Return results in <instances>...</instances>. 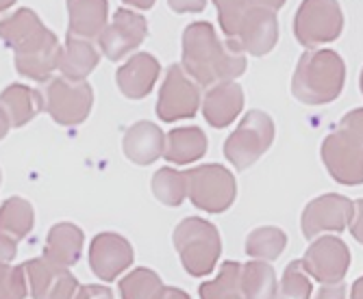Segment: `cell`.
<instances>
[{
    "label": "cell",
    "mask_w": 363,
    "mask_h": 299,
    "mask_svg": "<svg viewBox=\"0 0 363 299\" xmlns=\"http://www.w3.org/2000/svg\"><path fill=\"white\" fill-rule=\"evenodd\" d=\"M183 68L205 89L235 81L246 72V52L233 42H222L209 22H191L183 30Z\"/></svg>",
    "instance_id": "obj_1"
},
{
    "label": "cell",
    "mask_w": 363,
    "mask_h": 299,
    "mask_svg": "<svg viewBox=\"0 0 363 299\" xmlns=\"http://www.w3.org/2000/svg\"><path fill=\"white\" fill-rule=\"evenodd\" d=\"M346 81L344 59L331 48L305 50L291 76V93L303 105H328L340 98Z\"/></svg>",
    "instance_id": "obj_2"
},
{
    "label": "cell",
    "mask_w": 363,
    "mask_h": 299,
    "mask_svg": "<svg viewBox=\"0 0 363 299\" xmlns=\"http://www.w3.org/2000/svg\"><path fill=\"white\" fill-rule=\"evenodd\" d=\"M174 247L179 252L183 269L194 276H209L220 258L222 252V241L218 228L201 217H187L183 219L172 235Z\"/></svg>",
    "instance_id": "obj_3"
},
{
    "label": "cell",
    "mask_w": 363,
    "mask_h": 299,
    "mask_svg": "<svg viewBox=\"0 0 363 299\" xmlns=\"http://www.w3.org/2000/svg\"><path fill=\"white\" fill-rule=\"evenodd\" d=\"M274 141V122L259 109L248 111L238 128L224 141V156L238 172H244L270 150Z\"/></svg>",
    "instance_id": "obj_4"
},
{
    "label": "cell",
    "mask_w": 363,
    "mask_h": 299,
    "mask_svg": "<svg viewBox=\"0 0 363 299\" xmlns=\"http://www.w3.org/2000/svg\"><path fill=\"white\" fill-rule=\"evenodd\" d=\"M344 30V13L337 0H303L294 18V35L301 46L315 50L335 42Z\"/></svg>",
    "instance_id": "obj_5"
},
{
    "label": "cell",
    "mask_w": 363,
    "mask_h": 299,
    "mask_svg": "<svg viewBox=\"0 0 363 299\" xmlns=\"http://www.w3.org/2000/svg\"><path fill=\"white\" fill-rule=\"evenodd\" d=\"M189 182V202L205 213H224L238 197V182L230 170L216 163L185 170Z\"/></svg>",
    "instance_id": "obj_6"
},
{
    "label": "cell",
    "mask_w": 363,
    "mask_h": 299,
    "mask_svg": "<svg viewBox=\"0 0 363 299\" xmlns=\"http://www.w3.org/2000/svg\"><path fill=\"white\" fill-rule=\"evenodd\" d=\"M46 113L61 126H79L87 119L94 107V89L87 81H70L55 76L44 89Z\"/></svg>",
    "instance_id": "obj_7"
},
{
    "label": "cell",
    "mask_w": 363,
    "mask_h": 299,
    "mask_svg": "<svg viewBox=\"0 0 363 299\" xmlns=\"http://www.w3.org/2000/svg\"><path fill=\"white\" fill-rule=\"evenodd\" d=\"M24 269L33 299H89L91 295V284L81 286L70 267L57 264L46 256L30 258L24 262Z\"/></svg>",
    "instance_id": "obj_8"
},
{
    "label": "cell",
    "mask_w": 363,
    "mask_h": 299,
    "mask_svg": "<svg viewBox=\"0 0 363 299\" xmlns=\"http://www.w3.org/2000/svg\"><path fill=\"white\" fill-rule=\"evenodd\" d=\"M201 102V85H198L183 65L174 63L166 72V81L161 83L159 100H157V115L161 122H179L194 117Z\"/></svg>",
    "instance_id": "obj_9"
},
{
    "label": "cell",
    "mask_w": 363,
    "mask_h": 299,
    "mask_svg": "<svg viewBox=\"0 0 363 299\" xmlns=\"http://www.w3.org/2000/svg\"><path fill=\"white\" fill-rule=\"evenodd\" d=\"M320 156L326 172L340 184H363V143L346 130L331 132L320 148Z\"/></svg>",
    "instance_id": "obj_10"
},
{
    "label": "cell",
    "mask_w": 363,
    "mask_h": 299,
    "mask_svg": "<svg viewBox=\"0 0 363 299\" xmlns=\"http://www.w3.org/2000/svg\"><path fill=\"white\" fill-rule=\"evenodd\" d=\"M357 204L340 193H324L307 204L301 217V230L307 239H318L322 232H342L350 228Z\"/></svg>",
    "instance_id": "obj_11"
},
{
    "label": "cell",
    "mask_w": 363,
    "mask_h": 299,
    "mask_svg": "<svg viewBox=\"0 0 363 299\" xmlns=\"http://www.w3.org/2000/svg\"><path fill=\"white\" fill-rule=\"evenodd\" d=\"M303 264L320 284H342L350 267V250L340 237H318L305 252Z\"/></svg>",
    "instance_id": "obj_12"
},
{
    "label": "cell",
    "mask_w": 363,
    "mask_h": 299,
    "mask_svg": "<svg viewBox=\"0 0 363 299\" xmlns=\"http://www.w3.org/2000/svg\"><path fill=\"white\" fill-rule=\"evenodd\" d=\"M148 35V22L142 13L130 9H118L113 20L107 24L103 35L98 37V48L109 61H122L135 48L144 44Z\"/></svg>",
    "instance_id": "obj_13"
},
{
    "label": "cell",
    "mask_w": 363,
    "mask_h": 299,
    "mask_svg": "<svg viewBox=\"0 0 363 299\" xmlns=\"http://www.w3.org/2000/svg\"><path fill=\"white\" fill-rule=\"evenodd\" d=\"M133 245L116 232H101L89 245V267L103 282H113L133 264Z\"/></svg>",
    "instance_id": "obj_14"
},
{
    "label": "cell",
    "mask_w": 363,
    "mask_h": 299,
    "mask_svg": "<svg viewBox=\"0 0 363 299\" xmlns=\"http://www.w3.org/2000/svg\"><path fill=\"white\" fill-rule=\"evenodd\" d=\"M246 54L263 57L268 54L279 42V20L277 11L266 7L250 5L238 37L233 40Z\"/></svg>",
    "instance_id": "obj_15"
},
{
    "label": "cell",
    "mask_w": 363,
    "mask_h": 299,
    "mask_svg": "<svg viewBox=\"0 0 363 299\" xmlns=\"http://www.w3.org/2000/svg\"><path fill=\"white\" fill-rule=\"evenodd\" d=\"M52 40H57V35L44 26L33 9H18L13 16L3 20V44L11 48L13 54L35 50Z\"/></svg>",
    "instance_id": "obj_16"
},
{
    "label": "cell",
    "mask_w": 363,
    "mask_h": 299,
    "mask_svg": "<svg viewBox=\"0 0 363 299\" xmlns=\"http://www.w3.org/2000/svg\"><path fill=\"white\" fill-rule=\"evenodd\" d=\"M42 111H46L44 93L30 89L22 83H13L3 89L0 100V122H3V137H7L13 128H20L35 119Z\"/></svg>",
    "instance_id": "obj_17"
},
{
    "label": "cell",
    "mask_w": 363,
    "mask_h": 299,
    "mask_svg": "<svg viewBox=\"0 0 363 299\" xmlns=\"http://www.w3.org/2000/svg\"><path fill=\"white\" fill-rule=\"evenodd\" d=\"M159 72H161V65L152 54L135 52L126 59V63H122L118 68L116 83L124 98L142 100L152 91V87L159 78Z\"/></svg>",
    "instance_id": "obj_18"
},
{
    "label": "cell",
    "mask_w": 363,
    "mask_h": 299,
    "mask_svg": "<svg viewBox=\"0 0 363 299\" xmlns=\"http://www.w3.org/2000/svg\"><path fill=\"white\" fill-rule=\"evenodd\" d=\"M244 109V89L235 81H222L203 95V117L213 128H226Z\"/></svg>",
    "instance_id": "obj_19"
},
{
    "label": "cell",
    "mask_w": 363,
    "mask_h": 299,
    "mask_svg": "<svg viewBox=\"0 0 363 299\" xmlns=\"http://www.w3.org/2000/svg\"><path fill=\"white\" fill-rule=\"evenodd\" d=\"M122 150L124 156L135 163V165H152L157 158L163 156V150H166V135L163 130L152 124V122H135L126 130V135L122 139Z\"/></svg>",
    "instance_id": "obj_20"
},
{
    "label": "cell",
    "mask_w": 363,
    "mask_h": 299,
    "mask_svg": "<svg viewBox=\"0 0 363 299\" xmlns=\"http://www.w3.org/2000/svg\"><path fill=\"white\" fill-rule=\"evenodd\" d=\"M68 35L98 42L109 24L107 0H68Z\"/></svg>",
    "instance_id": "obj_21"
},
{
    "label": "cell",
    "mask_w": 363,
    "mask_h": 299,
    "mask_svg": "<svg viewBox=\"0 0 363 299\" xmlns=\"http://www.w3.org/2000/svg\"><path fill=\"white\" fill-rule=\"evenodd\" d=\"M98 61H101V52L94 42L68 35L59 54V74L70 81H85L96 70Z\"/></svg>",
    "instance_id": "obj_22"
},
{
    "label": "cell",
    "mask_w": 363,
    "mask_h": 299,
    "mask_svg": "<svg viewBox=\"0 0 363 299\" xmlns=\"http://www.w3.org/2000/svg\"><path fill=\"white\" fill-rule=\"evenodd\" d=\"M207 152V135L198 126L174 128L166 135L163 158L172 165H191L201 160Z\"/></svg>",
    "instance_id": "obj_23"
},
{
    "label": "cell",
    "mask_w": 363,
    "mask_h": 299,
    "mask_svg": "<svg viewBox=\"0 0 363 299\" xmlns=\"http://www.w3.org/2000/svg\"><path fill=\"white\" fill-rule=\"evenodd\" d=\"M83 252V230L70 221L55 223L46 237L44 256L63 267H72L79 262Z\"/></svg>",
    "instance_id": "obj_24"
},
{
    "label": "cell",
    "mask_w": 363,
    "mask_h": 299,
    "mask_svg": "<svg viewBox=\"0 0 363 299\" xmlns=\"http://www.w3.org/2000/svg\"><path fill=\"white\" fill-rule=\"evenodd\" d=\"M242 271L244 264L235 260H226L220 267L218 276L198 288L201 299H248L242 284Z\"/></svg>",
    "instance_id": "obj_25"
},
{
    "label": "cell",
    "mask_w": 363,
    "mask_h": 299,
    "mask_svg": "<svg viewBox=\"0 0 363 299\" xmlns=\"http://www.w3.org/2000/svg\"><path fill=\"white\" fill-rule=\"evenodd\" d=\"M152 195L159 199L163 206H181L183 199L189 197V182H187V174L179 172L174 168H161L155 172L152 180Z\"/></svg>",
    "instance_id": "obj_26"
},
{
    "label": "cell",
    "mask_w": 363,
    "mask_h": 299,
    "mask_svg": "<svg viewBox=\"0 0 363 299\" xmlns=\"http://www.w3.org/2000/svg\"><path fill=\"white\" fill-rule=\"evenodd\" d=\"M33 223H35V213H33L28 199L13 195L7 197L0 206V228H3L5 235L20 241L33 230Z\"/></svg>",
    "instance_id": "obj_27"
},
{
    "label": "cell",
    "mask_w": 363,
    "mask_h": 299,
    "mask_svg": "<svg viewBox=\"0 0 363 299\" xmlns=\"http://www.w3.org/2000/svg\"><path fill=\"white\" fill-rule=\"evenodd\" d=\"M287 245V235L277 225L255 228L246 239V254L250 260H277Z\"/></svg>",
    "instance_id": "obj_28"
},
{
    "label": "cell",
    "mask_w": 363,
    "mask_h": 299,
    "mask_svg": "<svg viewBox=\"0 0 363 299\" xmlns=\"http://www.w3.org/2000/svg\"><path fill=\"white\" fill-rule=\"evenodd\" d=\"M242 284L248 299H274L279 291L274 269L266 260L246 262L242 271Z\"/></svg>",
    "instance_id": "obj_29"
},
{
    "label": "cell",
    "mask_w": 363,
    "mask_h": 299,
    "mask_svg": "<svg viewBox=\"0 0 363 299\" xmlns=\"http://www.w3.org/2000/svg\"><path fill=\"white\" fill-rule=\"evenodd\" d=\"M118 288L122 299H163L168 286H163L161 278L152 269L138 267L120 280Z\"/></svg>",
    "instance_id": "obj_30"
},
{
    "label": "cell",
    "mask_w": 363,
    "mask_h": 299,
    "mask_svg": "<svg viewBox=\"0 0 363 299\" xmlns=\"http://www.w3.org/2000/svg\"><path fill=\"white\" fill-rule=\"evenodd\" d=\"M311 276L307 274L303 260H294L287 264L274 299H311Z\"/></svg>",
    "instance_id": "obj_31"
},
{
    "label": "cell",
    "mask_w": 363,
    "mask_h": 299,
    "mask_svg": "<svg viewBox=\"0 0 363 299\" xmlns=\"http://www.w3.org/2000/svg\"><path fill=\"white\" fill-rule=\"evenodd\" d=\"M213 5L218 7L220 28L226 40H235L250 9V0H213Z\"/></svg>",
    "instance_id": "obj_32"
},
{
    "label": "cell",
    "mask_w": 363,
    "mask_h": 299,
    "mask_svg": "<svg viewBox=\"0 0 363 299\" xmlns=\"http://www.w3.org/2000/svg\"><path fill=\"white\" fill-rule=\"evenodd\" d=\"M26 269L24 264L13 267V264H3L0 274V299H24L30 293V286H26Z\"/></svg>",
    "instance_id": "obj_33"
},
{
    "label": "cell",
    "mask_w": 363,
    "mask_h": 299,
    "mask_svg": "<svg viewBox=\"0 0 363 299\" xmlns=\"http://www.w3.org/2000/svg\"><path fill=\"white\" fill-rule=\"evenodd\" d=\"M340 128L346 130V132H350V135H352L354 139H359V141L363 143V109H352V111H348V113L342 117Z\"/></svg>",
    "instance_id": "obj_34"
},
{
    "label": "cell",
    "mask_w": 363,
    "mask_h": 299,
    "mask_svg": "<svg viewBox=\"0 0 363 299\" xmlns=\"http://www.w3.org/2000/svg\"><path fill=\"white\" fill-rule=\"evenodd\" d=\"M168 5L177 13H198L205 11L207 0H168Z\"/></svg>",
    "instance_id": "obj_35"
},
{
    "label": "cell",
    "mask_w": 363,
    "mask_h": 299,
    "mask_svg": "<svg viewBox=\"0 0 363 299\" xmlns=\"http://www.w3.org/2000/svg\"><path fill=\"white\" fill-rule=\"evenodd\" d=\"M350 235L357 239V243L363 245V199H357L354 217L350 221Z\"/></svg>",
    "instance_id": "obj_36"
},
{
    "label": "cell",
    "mask_w": 363,
    "mask_h": 299,
    "mask_svg": "<svg viewBox=\"0 0 363 299\" xmlns=\"http://www.w3.org/2000/svg\"><path fill=\"white\" fill-rule=\"evenodd\" d=\"M16 243H18V239L5 235V232L0 235V247H3V250H0V252H3V254H0V258H3V264H9L16 258Z\"/></svg>",
    "instance_id": "obj_37"
},
{
    "label": "cell",
    "mask_w": 363,
    "mask_h": 299,
    "mask_svg": "<svg viewBox=\"0 0 363 299\" xmlns=\"http://www.w3.org/2000/svg\"><path fill=\"white\" fill-rule=\"evenodd\" d=\"M315 299H346V286H344V282L342 284H324L318 291Z\"/></svg>",
    "instance_id": "obj_38"
},
{
    "label": "cell",
    "mask_w": 363,
    "mask_h": 299,
    "mask_svg": "<svg viewBox=\"0 0 363 299\" xmlns=\"http://www.w3.org/2000/svg\"><path fill=\"white\" fill-rule=\"evenodd\" d=\"M250 5H255V7H266V9H272V11H279V9L285 5V0H250Z\"/></svg>",
    "instance_id": "obj_39"
},
{
    "label": "cell",
    "mask_w": 363,
    "mask_h": 299,
    "mask_svg": "<svg viewBox=\"0 0 363 299\" xmlns=\"http://www.w3.org/2000/svg\"><path fill=\"white\" fill-rule=\"evenodd\" d=\"M122 3L130 9H138V11H148L152 5H155V0H122Z\"/></svg>",
    "instance_id": "obj_40"
},
{
    "label": "cell",
    "mask_w": 363,
    "mask_h": 299,
    "mask_svg": "<svg viewBox=\"0 0 363 299\" xmlns=\"http://www.w3.org/2000/svg\"><path fill=\"white\" fill-rule=\"evenodd\" d=\"M89 299H113L111 291L107 286H98V284H91V295Z\"/></svg>",
    "instance_id": "obj_41"
},
{
    "label": "cell",
    "mask_w": 363,
    "mask_h": 299,
    "mask_svg": "<svg viewBox=\"0 0 363 299\" xmlns=\"http://www.w3.org/2000/svg\"><path fill=\"white\" fill-rule=\"evenodd\" d=\"M163 299H189V295L185 291H181V288L170 286V288H166V295H163Z\"/></svg>",
    "instance_id": "obj_42"
},
{
    "label": "cell",
    "mask_w": 363,
    "mask_h": 299,
    "mask_svg": "<svg viewBox=\"0 0 363 299\" xmlns=\"http://www.w3.org/2000/svg\"><path fill=\"white\" fill-rule=\"evenodd\" d=\"M350 299H363V276L350 286Z\"/></svg>",
    "instance_id": "obj_43"
},
{
    "label": "cell",
    "mask_w": 363,
    "mask_h": 299,
    "mask_svg": "<svg viewBox=\"0 0 363 299\" xmlns=\"http://www.w3.org/2000/svg\"><path fill=\"white\" fill-rule=\"evenodd\" d=\"M9 5H13V0H3V11H7Z\"/></svg>",
    "instance_id": "obj_44"
},
{
    "label": "cell",
    "mask_w": 363,
    "mask_h": 299,
    "mask_svg": "<svg viewBox=\"0 0 363 299\" xmlns=\"http://www.w3.org/2000/svg\"><path fill=\"white\" fill-rule=\"evenodd\" d=\"M359 87H361V93H363V70H361V76H359Z\"/></svg>",
    "instance_id": "obj_45"
}]
</instances>
